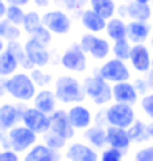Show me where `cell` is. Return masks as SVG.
I'll return each instance as SVG.
<instances>
[{
    "instance_id": "cell-1",
    "label": "cell",
    "mask_w": 153,
    "mask_h": 161,
    "mask_svg": "<svg viewBox=\"0 0 153 161\" xmlns=\"http://www.w3.org/2000/svg\"><path fill=\"white\" fill-rule=\"evenodd\" d=\"M54 94L58 97V102L64 105H72V104H81L84 102L86 92H84V86L82 80H79L74 76L69 74H63L58 76L54 79Z\"/></svg>"
},
{
    "instance_id": "cell-2",
    "label": "cell",
    "mask_w": 153,
    "mask_h": 161,
    "mask_svg": "<svg viewBox=\"0 0 153 161\" xmlns=\"http://www.w3.org/2000/svg\"><path fill=\"white\" fill-rule=\"evenodd\" d=\"M36 143H38V135L28 127H25L23 123L7 130L5 136L2 138V142H0L2 148H10L13 151L20 153V155L21 153L25 155V153L30 150L31 146H35Z\"/></svg>"
},
{
    "instance_id": "cell-3",
    "label": "cell",
    "mask_w": 153,
    "mask_h": 161,
    "mask_svg": "<svg viewBox=\"0 0 153 161\" xmlns=\"http://www.w3.org/2000/svg\"><path fill=\"white\" fill-rule=\"evenodd\" d=\"M86 97H89L91 102L97 107L109 105L112 102V84L102 77L99 72H92L91 76L82 79Z\"/></svg>"
},
{
    "instance_id": "cell-4",
    "label": "cell",
    "mask_w": 153,
    "mask_h": 161,
    "mask_svg": "<svg viewBox=\"0 0 153 161\" xmlns=\"http://www.w3.org/2000/svg\"><path fill=\"white\" fill-rule=\"evenodd\" d=\"M7 94L17 102H31L36 94V86L28 72H15L13 76L7 77Z\"/></svg>"
},
{
    "instance_id": "cell-5",
    "label": "cell",
    "mask_w": 153,
    "mask_h": 161,
    "mask_svg": "<svg viewBox=\"0 0 153 161\" xmlns=\"http://www.w3.org/2000/svg\"><path fill=\"white\" fill-rule=\"evenodd\" d=\"M79 45L86 51V54H89L96 61H105L112 53V45L109 43V40L94 33H82Z\"/></svg>"
},
{
    "instance_id": "cell-6",
    "label": "cell",
    "mask_w": 153,
    "mask_h": 161,
    "mask_svg": "<svg viewBox=\"0 0 153 161\" xmlns=\"http://www.w3.org/2000/svg\"><path fill=\"white\" fill-rule=\"evenodd\" d=\"M105 117H107L109 125L122 127V128H128L137 120L133 105L120 104V102H110L105 107Z\"/></svg>"
},
{
    "instance_id": "cell-7",
    "label": "cell",
    "mask_w": 153,
    "mask_h": 161,
    "mask_svg": "<svg viewBox=\"0 0 153 161\" xmlns=\"http://www.w3.org/2000/svg\"><path fill=\"white\" fill-rule=\"evenodd\" d=\"M60 64L66 71L74 74H82L87 69V54L81 48L79 43H72L71 46L64 49V53L60 58Z\"/></svg>"
},
{
    "instance_id": "cell-8",
    "label": "cell",
    "mask_w": 153,
    "mask_h": 161,
    "mask_svg": "<svg viewBox=\"0 0 153 161\" xmlns=\"http://www.w3.org/2000/svg\"><path fill=\"white\" fill-rule=\"evenodd\" d=\"M97 72L104 77L107 82L115 84V82H123V80H130L132 79V71L127 66L125 61L112 58V59H105L99 66Z\"/></svg>"
},
{
    "instance_id": "cell-9",
    "label": "cell",
    "mask_w": 153,
    "mask_h": 161,
    "mask_svg": "<svg viewBox=\"0 0 153 161\" xmlns=\"http://www.w3.org/2000/svg\"><path fill=\"white\" fill-rule=\"evenodd\" d=\"M41 21H43V26H46L48 30L58 35V36H66L69 35L71 28H72V20L68 15L66 12H63L60 8H54V10H46L45 13L41 15Z\"/></svg>"
},
{
    "instance_id": "cell-10",
    "label": "cell",
    "mask_w": 153,
    "mask_h": 161,
    "mask_svg": "<svg viewBox=\"0 0 153 161\" xmlns=\"http://www.w3.org/2000/svg\"><path fill=\"white\" fill-rule=\"evenodd\" d=\"M21 123L30 130H33L38 136H41L49 130V115L38 110L33 105H28L25 107L23 115H21Z\"/></svg>"
},
{
    "instance_id": "cell-11",
    "label": "cell",
    "mask_w": 153,
    "mask_h": 161,
    "mask_svg": "<svg viewBox=\"0 0 153 161\" xmlns=\"http://www.w3.org/2000/svg\"><path fill=\"white\" fill-rule=\"evenodd\" d=\"M99 151L86 142H71L64 150L66 161H99Z\"/></svg>"
},
{
    "instance_id": "cell-12",
    "label": "cell",
    "mask_w": 153,
    "mask_h": 161,
    "mask_svg": "<svg viewBox=\"0 0 153 161\" xmlns=\"http://www.w3.org/2000/svg\"><path fill=\"white\" fill-rule=\"evenodd\" d=\"M49 130L58 133V135H61L63 138H66L68 142H71L77 133L69 122L68 110H64V108H56V110L49 115Z\"/></svg>"
},
{
    "instance_id": "cell-13",
    "label": "cell",
    "mask_w": 153,
    "mask_h": 161,
    "mask_svg": "<svg viewBox=\"0 0 153 161\" xmlns=\"http://www.w3.org/2000/svg\"><path fill=\"white\" fill-rule=\"evenodd\" d=\"M25 107V102H17V104L3 102L0 105V125L5 131L21 123V115H23Z\"/></svg>"
},
{
    "instance_id": "cell-14",
    "label": "cell",
    "mask_w": 153,
    "mask_h": 161,
    "mask_svg": "<svg viewBox=\"0 0 153 161\" xmlns=\"http://www.w3.org/2000/svg\"><path fill=\"white\" fill-rule=\"evenodd\" d=\"M68 110V117L71 125L74 127L76 131H84L86 128H89L94 123V114L87 105H84L82 102L81 104H72L69 105Z\"/></svg>"
},
{
    "instance_id": "cell-15",
    "label": "cell",
    "mask_w": 153,
    "mask_h": 161,
    "mask_svg": "<svg viewBox=\"0 0 153 161\" xmlns=\"http://www.w3.org/2000/svg\"><path fill=\"white\" fill-rule=\"evenodd\" d=\"M25 51L30 63L35 66V68H46V66L51 63V53L48 51V46L41 45L40 41H36L35 38H28L25 43Z\"/></svg>"
},
{
    "instance_id": "cell-16",
    "label": "cell",
    "mask_w": 153,
    "mask_h": 161,
    "mask_svg": "<svg viewBox=\"0 0 153 161\" xmlns=\"http://www.w3.org/2000/svg\"><path fill=\"white\" fill-rule=\"evenodd\" d=\"M130 68L140 76H145L147 72L151 71V54L150 49L145 45H132V51H130L128 58Z\"/></svg>"
},
{
    "instance_id": "cell-17",
    "label": "cell",
    "mask_w": 153,
    "mask_h": 161,
    "mask_svg": "<svg viewBox=\"0 0 153 161\" xmlns=\"http://www.w3.org/2000/svg\"><path fill=\"white\" fill-rule=\"evenodd\" d=\"M138 92L132 80H123V82L112 84V102H120V104L135 105L138 102Z\"/></svg>"
},
{
    "instance_id": "cell-18",
    "label": "cell",
    "mask_w": 153,
    "mask_h": 161,
    "mask_svg": "<svg viewBox=\"0 0 153 161\" xmlns=\"http://www.w3.org/2000/svg\"><path fill=\"white\" fill-rule=\"evenodd\" d=\"M63 159H64V155L61 151L49 148L43 142L41 143L38 142L35 146H31L23 156V161H63Z\"/></svg>"
},
{
    "instance_id": "cell-19",
    "label": "cell",
    "mask_w": 153,
    "mask_h": 161,
    "mask_svg": "<svg viewBox=\"0 0 153 161\" xmlns=\"http://www.w3.org/2000/svg\"><path fill=\"white\" fill-rule=\"evenodd\" d=\"M105 131H107V146H112V148H117L123 153H127L130 150V146L133 145L128 136L127 128L109 125Z\"/></svg>"
},
{
    "instance_id": "cell-20",
    "label": "cell",
    "mask_w": 153,
    "mask_h": 161,
    "mask_svg": "<svg viewBox=\"0 0 153 161\" xmlns=\"http://www.w3.org/2000/svg\"><path fill=\"white\" fill-rule=\"evenodd\" d=\"M33 107H36L38 110L41 112H45L48 115H51L56 108H58V97H56V94L54 91H51V89H46V87H43V89L40 91H36L35 94V97H33Z\"/></svg>"
},
{
    "instance_id": "cell-21",
    "label": "cell",
    "mask_w": 153,
    "mask_h": 161,
    "mask_svg": "<svg viewBox=\"0 0 153 161\" xmlns=\"http://www.w3.org/2000/svg\"><path fill=\"white\" fill-rule=\"evenodd\" d=\"M151 26L148 21H135L130 20L127 23V38L132 45H145V41L150 38Z\"/></svg>"
},
{
    "instance_id": "cell-22",
    "label": "cell",
    "mask_w": 153,
    "mask_h": 161,
    "mask_svg": "<svg viewBox=\"0 0 153 161\" xmlns=\"http://www.w3.org/2000/svg\"><path fill=\"white\" fill-rule=\"evenodd\" d=\"M79 20H81V25L86 31L89 33H100L105 31L107 26V20L102 18L99 13H96L92 8H84L79 13Z\"/></svg>"
},
{
    "instance_id": "cell-23",
    "label": "cell",
    "mask_w": 153,
    "mask_h": 161,
    "mask_svg": "<svg viewBox=\"0 0 153 161\" xmlns=\"http://www.w3.org/2000/svg\"><path fill=\"white\" fill-rule=\"evenodd\" d=\"M82 138L87 145H91L92 148H96L97 151L104 150L107 146V131H105V127H100V125H96L92 123L89 128H86L82 131Z\"/></svg>"
},
{
    "instance_id": "cell-24",
    "label": "cell",
    "mask_w": 153,
    "mask_h": 161,
    "mask_svg": "<svg viewBox=\"0 0 153 161\" xmlns=\"http://www.w3.org/2000/svg\"><path fill=\"white\" fill-rule=\"evenodd\" d=\"M127 7V18L135 20V21H150L153 17L151 5L150 3H140L135 0H130L125 3Z\"/></svg>"
},
{
    "instance_id": "cell-25",
    "label": "cell",
    "mask_w": 153,
    "mask_h": 161,
    "mask_svg": "<svg viewBox=\"0 0 153 161\" xmlns=\"http://www.w3.org/2000/svg\"><path fill=\"white\" fill-rule=\"evenodd\" d=\"M105 35H107V38L112 40V41L127 38V23H125V20L120 18V17H114L110 20H107Z\"/></svg>"
},
{
    "instance_id": "cell-26",
    "label": "cell",
    "mask_w": 153,
    "mask_h": 161,
    "mask_svg": "<svg viewBox=\"0 0 153 161\" xmlns=\"http://www.w3.org/2000/svg\"><path fill=\"white\" fill-rule=\"evenodd\" d=\"M89 8L105 20H110L117 13V2L115 0H89Z\"/></svg>"
},
{
    "instance_id": "cell-27",
    "label": "cell",
    "mask_w": 153,
    "mask_h": 161,
    "mask_svg": "<svg viewBox=\"0 0 153 161\" xmlns=\"http://www.w3.org/2000/svg\"><path fill=\"white\" fill-rule=\"evenodd\" d=\"M20 63L8 49L5 48L3 53H0V77H10L18 72Z\"/></svg>"
},
{
    "instance_id": "cell-28",
    "label": "cell",
    "mask_w": 153,
    "mask_h": 161,
    "mask_svg": "<svg viewBox=\"0 0 153 161\" xmlns=\"http://www.w3.org/2000/svg\"><path fill=\"white\" fill-rule=\"evenodd\" d=\"M147 125H148V123L145 122V120L137 119V120L132 123V125H130V127L127 128L128 136H130V140H132V143L140 145V143H147V142H150Z\"/></svg>"
},
{
    "instance_id": "cell-29",
    "label": "cell",
    "mask_w": 153,
    "mask_h": 161,
    "mask_svg": "<svg viewBox=\"0 0 153 161\" xmlns=\"http://www.w3.org/2000/svg\"><path fill=\"white\" fill-rule=\"evenodd\" d=\"M41 142L45 143L46 146H49V148L56 150V151L66 150V146L69 143L66 138H63L61 135H58V133H54V131H51V130H48L45 135H41Z\"/></svg>"
},
{
    "instance_id": "cell-30",
    "label": "cell",
    "mask_w": 153,
    "mask_h": 161,
    "mask_svg": "<svg viewBox=\"0 0 153 161\" xmlns=\"http://www.w3.org/2000/svg\"><path fill=\"white\" fill-rule=\"evenodd\" d=\"M43 25L41 21V15L36 10H28L26 15H25V20H23V25H21V28H23V31L31 36L35 33V30H38V28Z\"/></svg>"
},
{
    "instance_id": "cell-31",
    "label": "cell",
    "mask_w": 153,
    "mask_h": 161,
    "mask_svg": "<svg viewBox=\"0 0 153 161\" xmlns=\"http://www.w3.org/2000/svg\"><path fill=\"white\" fill-rule=\"evenodd\" d=\"M130 51H132V43L128 41V38H122V40L114 41V45H112L114 58H117V59H122V61L127 63L128 58H130Z\"/></svg>"
},
{
    "instance_id": "cell-32",
    "label": "cell",
    "mask_w": 153,
    "mask_h": 161,
    "mask_svg": "<svg viewBox=\"0 0 153 161\" xmlns=\"http://www.w3.org/2000/svg\"><path fill=\"white\" fill-rule=\"evenodd\" d=\"M26 12L23 10V7H17V5H7V12H5V20L10 21L15 26L23 25Z\"/></svg>"
},
{
    "instance_id": "cell-33",
    "label": "cell",
    "mask_w": 153,
    "mask_h": 161,
    "mask_svg": "<svg viewBox=\"0 0 153 161\" xmlns=\"http://www.w3.org/2000/svg\"><path fill=\"white\" fill-rule=\"evenodd\" d=\"M133 161H153V143L142 145L133 151Z\"/></svg>"
},
{
    "instance_id": "cell-34",
    "label": "cell",
    "mask_w": 153,
    "mask_h": 161,
    "mask_svg": "<svg viewBox=\"0 0 153 161\" xmlns=\"http://www.w3.org/2000/svg\"><path fill=\"white\" fill-rule=\"evenodd\" d=\"M30 76H31V79H33L35 86H36V87H40V89L46 87V86L51 82V79H53V77H51V74H46V72H43L41 68H35V69H31Z\"/></svg>"
},
{
    "instance_id": "cell-35",
    "label": "cell",
    "mask_w": 153,
    "mask_h": 161,
    "mask_svg": "<svg viewBox=\"0 0 153 161\" xmlns=\"http://www.w3.org/2000/svg\"><path fill=\"white\" fill-rule=\"evenodd\" d=\"M123 156H125L123 151H120L117 148H112V146H105L100 151L99 161H123Z\"/></svg>"
},
{
    "instance_id": "cell-36",
    "label": "cell",
    "mask_w": 153,
    "mask_h": 161,
    "mask_svg": "<svg viewBox=\"0 0 153 161\" xmlns=\"http://www.w3.org/2000/svg\"><path fill=\"white\" fill-rule=\"evenodd\" d=\"M140 108H142L143 115L150 122H153V92H148L140 97Z\"/></svg>"
},
{
    "instance_id": "cell-37",
    "label": "cell",
    "mask_w": 153,
    "mask_h": 161,
    "mask_svg": "<svg viewBox=\"0 0 153 161\" xmlns=\"http://www.w3.org/2000/svg\"><path fill=\"white\" fill-rule=\"evenodd\" d=\"M53 36H54V35L51 33L46 26H43V25H41V26L38 28V30H35V33L31 35V38H35L36 41H40L41 45L49 46L51 43H53Z\"/></svg>"
},
{
    "instance_id": "cell-38",
    "label": "cell",
    "mask_w": 153,
    "mask_h": 161,
    "mask_svg": "<svg viewBox=\"0 0 153 161\" xmlns=\"http://www.w3.org/2000/svg\"><path fill=\"white\" fill-rule=\"evenodd\" d=\"M61 3L66 7V10H69V12H79L81 13L87 7L89 0H61Z\"/></svg>"
},
{
    "instance_id": "cell-39",
    "label": "cell",
    "mask_w": 153,
    "mask_h": 161,
    "mask_svg": "<svg viewBox=\"0 0 153 161\" xmlns=\"http://www.w3.org/2000/svg\"><path fill=\"white\" fill-rule=\"evenodd\" d=\"M133 86H135V89L138 92V96H145V94H148L150 92V87H148V82H147V77H137L132 80Z\"/></svg>"
},
{
    "instance_id": "cell-40",
    "label": "cell",
    "mask_w": 153,
    "mask_h": 161,
    "mask_svg": "<svg viewBox=\"0 0 153 161\" xmlns=\"http://www.w3.org/2000/svg\"><path fill=\"white\" fill-rule=\"evenodd\" d=\"M0 161H21V159H20V153L10 148H2L0 150Z\"/></svg>"
},
{
    "instance_id": "cell-41",
    "label": "cell",
    "mask_w": 153,
    "mask_h": 161,
    "mask_svg": "<svg viewBox=\"0 0 153 161\" xmlns=\"http://www.w3.org/2000/svg\"><path fill=\"white\" fill-rule=\"evenodd\" d=\"M94 123L96 125H100V127H109V123H107V117H105V108L104 110H99L96 115H94Z\"/></svg>"
},
{
    "instance_id": "cell-42",
    "label": "cell",
    "mask_w": 153,
    "mask_h": 161,
    "mask_svg": "<svg viewBox=\"0 0 153 161\" xmlns=\"http://www.w3.org/2000/svg\"><path fill=\"white\" fill-rule=\"evenodd\" d=\"M7 5H17V7H26L30 5L31 0H3Z\"/></svg>"
},
{
    "instance_id": "cell-43",
    "label": "cell",
    "mask_w": 153,
    "mask_h": 161,
    "mask_svg": "<svg viewBox=\"0 0 153 161\" xmlns=\"http://www.w3.org/2000/svg\"><path fill=\"white\" fill-rule=\"evenodd\" d=\"M33 3L36 8H48L51 5V0H33Z\"/></svg>"
},
{
    "instance_id": "cell-44",
    "label": "cell",
    "mask_w": 153,
    "mask_h": 161,
    "mask_svg": "<svg viewBox=\"0 0 153 161\" xmlns=\"http://www.w3.org/2000/svg\"><path fill=\"white\" fill-rule=\"evenodd\" d=\"M7 96V77H0V99Z\"/></svg>"
},
{
    "instance_id": "cell-45",
    "label": "cell",
    "mask_w": 153,
    "mask_h": 161,
    "mask_svg": "<svg viewBox=\"0 0 153 161\" xmlns=\"http://www.w3.org/2000/svg\"><path fill=\"white\" fill-rule=\"evenodd\" d=\"M145 77H147V82H148V87H150V92H153V71L147 72V74H145Z\"/></svg>"
},
{
    "instance_id": "cell-46",
    "label": "cell",
    "mask_w": 153,
    "mask_h": 161,
    "mask_svg": "<svg viewBox=\"0 0 153 161\" xmlns=\"http://www.w3.org/2000/svg\"><path fill=\"white\" fill-rule=\"evenodd\" d=\"M5 12H7V3L5 2H0V20L5 18Z\"/></svg>"
},
{
    "instance_id": "cell-47",
    "label": "cell",
    "mask_w": 153,
    "mask_h": 161,
    "mask_svg": "<svg viewBox=\"0 0 153 161\" xmlns=\"http://www.w3.org/2000/svg\"><path fill=\"white\" fill-rule=\"evenodd\" d=\"M147 130H148V136H150V140H153V122H148Z\"/></svg>"
},
{
    "instance_id": "cell-48",
    "label": "cell",
    "mask_w": 153,
    "mask_h": 161,
    "mask_svg": "<svg viewBox=\"0 0 153 161\" xmlns=\"http://www.w3.org/2000/svg\"><path fill=\"white\" fill-rule=\"evenodd\" d=\"M5 40L2 38V36H0V53H3V51H5Z\"/></svg>"
},
{
    "instance_id": "cell-49",
    "label": "cell",
    "mask_w": 153,
    "mask_h": 161,
    "mask_svg": "<svg viewBox=\"0 0 153 161\" xmlns=\"http://www.w3.org/2000/svg\"><path fill=\"white\" fill-rule=\"evenodd\" d=\"M5 136V130L2 128V125H0V142H2V138Z\"/></svg>"
},
{
    "instance_id": "cell-50",
    "label": "cell",
    "mask_w": 153,
    "mask_h": 161,
    "mask_svg": "<svg viewBox=\"0 0 153 161\" xmlns=\"http://www.w3.org/2000/svg\"><path fill=\"white\" fill-rule=\"evenodd\" d=\"M135 2H140V3H151L153 0H135Z\"/></svg>"
},
{
    "instance_id": "cell-51",
    "label": "cell",
    "mask_w": 153,
    "mask_h": 161,
    "mask_svg": "<svg viewBox=\"0 0 153 161\" xmlns=\"http://www.w3.org/2000/svg\"><path fill=\"white\" fill-rule=\"evenodd\" d=\"M150 48H151V51H153V36L150 38Z\"/></svg>"
},
{
    "instance_id": "cell-52",
    "label": "cell",
    "mask_w": 153,
    "mask_h": 161,
    "mask_svg": "<svg viewBox=\"0 0 153 161\" xmlns=\"http://www.w3.org/2000/svg\"><path fill=\"white\" fill-rule=\"evenodd\" d=\"M151 71H153V58H151Z\"/></svg>"
},
{
    "instance_id": "cell-53",
    "label": "cell",
    "mask_w": 153,
    "mask_h": 161,
    "mask_svg": "<svg viewBox=\"0 0 153 161\" xmlns=\"http://www.w3.org/2000/svg\"><path fill=\"white\" fill-rule=\"evenodd\" d=\"M150 5H151V12H153V2H151V3H150Z\"/></svg>"
},
{
    "instance_id": "cell-54",
    "label": "cell",
    "mask_w": 153,
    "mask_h": 161,
    "mask_svg": "<svg viewBox=\"0 0 153 161\" xmlns=\"http://www.w3.org/2000/svg\"><path fill=\"white\" fill-rule=\"evenodd\" d=\"M0 2H3V0H0Z\"/></svg>"
},
{
    "instance_id": "cell-55",
    "label": "cell",
    "mask_w": 153,
    "mask_h": 161,
    "mask_svg": "<svg viewBox=\"0 0 153 161\" xmlns=\"http://www.w3.org/2000/svg\"><path fill=\"white\" fill-rule=\"evenodd\" d=\"M0 105H2V102H0Z\"/></svg>"
},
{
    "instance_id": "cell-56",
    "label": "cell",
    "mask_w": 153,
    "mask_h": 161,
    "mask_svg": "<svg viewBox=\"0 0 153 161\" xmlns=\"http://www.w3.org/2000/svg\"><path fill=\"white\" fill-rule=\"evenodd\" d=\"M21 161H23V159H21Z\"/></svg>"
}]
</instances>
